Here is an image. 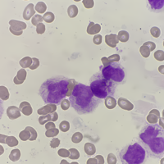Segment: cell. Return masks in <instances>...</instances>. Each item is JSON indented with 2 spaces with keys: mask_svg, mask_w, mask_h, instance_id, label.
I'll use <instances>...</instances> for the list:
<instances>
[{
  "mask_svg": "<svg viewBox=\"0 0 164 164\" xmlns=\"http://www.w3.org/2000/svg\"><path fill=\"white\" fill-rule=\"evenodd\" d=\"M153 57L154 58L157 60V61L162 62L164 60V52L163 50H158L156 51L154 54H153Z\"/></svg>",
  "mask_w": 164,
  "mask_h": 164,
  "instance_id": "cell-37",
  "label": "cell"
},
{
  "mask_svg": "<svg viewBox=\"0 0 164 164\" xmlns=\"http://www.w3.org/2000/svg\"><path fill=\"white\" fill-rule=\"evenodd\" d=\"M43 19L44 20H45L47 23H52L54 19H55V16L53 14V12H46V13H44V15L43 16Z\"/></svg>",
  "mask_w": 164,
  "mask_h": 164,
  "instance_id": "cell-31",
  "label": "cell"
},
{
  "mask_svg": "<svg viewBox=\"0 0 164 164\" xmlns=\"http://www.w3.org/2000/svg\"><path fill=\"white\" fill-rule=\"evenodd\" d=\"M78 84V82L76 81V80L74 79H68V94L67 96L70 97L72 94V91H73L74 88L76 87V85Z\"/></svg>",
  "mask_w": 164,
  "mask_h": 164,
  "instance_id": "cell-22",
  "label": "cell"
},
{
  "mask_svg": "<svg viewBox=\"0 0 164 164\" xmlns=\"http://www.w3.org/2000/svg\"><path fill=\"white\" fill-rule=\"evenodd\" d=\"M69 151H70L69 158H70L71 159H78V158H80V153L77 150L71 148V149L69 150Z\"/></svg>",
  "mask_w": 164,
  "mask_h": 164,
  "instance_id": "cell-38",
  "label": "cell"
},
{
  "mask_svg": "<svg viewBox=\"0 0 164 164\" xmlns=\"http://www.w3.org/2000/svg\"><path fill=\"white\" fill-rule=\"evenodd\" d=\"M108 163L109 164H116L117 163V158L115 157L113 153H110L108 156Z\"/></svg>",
  "mask_w": 164,
  "mask_h": 164,
  "instance_id": "cell-47",
  "label": "cell"
},
{
  "mask_svg": "<svg viewBox=\"0 0 164 164\" xmlns=\"http://www.w3.org/2000/svg\"><path fill=\"white\" fill-rule=\"evenodd\" d=\"M6 138H7V135H0V142L2 144H6Z\"/></svg>",
  "mask_w": 164,
  "mask_h": 164,
  "instance_id": "cell-54",
  "label": "cell"
},
{
  "mask_svg": "<svg viewBox=\"0 0 164 164\" xmlns=\"http://www.w3.org/2000/svg\"><path fill=\"white\" fill-rule=\"evenodd\" d=\"M162 69H163V66H161V67H159V71L162 72V73H163V71H162Z\"/></svg>",
  "mask_w": 164,
  "mask_h": 164,
  "instance_id": "cell-55",
  "label": "cell"
},
{
  "mask_svg": "<svg viewBox=\"0 0 164 164\" xmlns=\"http://www.w3.org/2000/svg\"><path fill=\"white\" fill-rule=\"evenodd\" d=\"M82 139H83V135L80 132H76L71 137V141L75 144H78L82 140Z\"/></svg>",
  "mask_w": 164,
  "mask_h": 164,
  "instance_id": "cell-35",
  "label": "cell"
},
{
  "mask_svg": "<svg viewBox=\"0 0 164 164\" xmlns=\"http://www.w3.org/2000/svg\"><path fill=\"white\" fill-rule=\"evenodd\" d=\"M71 107L80 115L91 113L99 107L101 99L95 97L88 85L78 83L69 97Z\"/></svg>",
  "mask_w": 164,
  "mask_h": 164,
  "instance_id": "cell-2",
  "label": "cell"
},
{
  "mask_svg": "<svg viewBox=\"0 0 164 164\" xmlns=\"http://www.w3.org/2000/svg\"><path fill=\"white\" fill-rule=\"evenodd\" d=\"M144 45H145L147 47L150 49V51H153V50L155 49L156 48V44L155 43H153L152 41H148V42H145V43H144Z\"/></svg>",
  "mask_w": 164,
  "mask_h": 164,
  "instance_id": "cell-49",
  "label": "cell"
},
{
  "mask_svg": "<svg viewBox=\"0 0 164 164\" xmlns=\"http://www.w3.org/2000/svg\"><path fill=\"white\" fill-rule=\"evenodd\" d=\"M19 109H20V111L21 112V113H23V115L30 116V115L32 114V107L27 101H23V102H20V106H19Z\"/></svg>",
  "mask_w": 164,
  "mask_h": 164,
  "instance_id": "cell-17",
  "label": "cell"
},
{
  "mask_svg": "<svg viewBox=\"0 0 164 164\" xmlns=\"http://www.w3.org/2000/svg\"><path fill=\"white\" fill-rule=\"evenodd\" d=\"M9 30H10V32L12 33V35H16V36H20V35H22V33H23V31H15V30H13L11 29V28H9Z\"/></svg>",
  "mask_w": 164,
  "mask_h": 164,
  "instance_id": "cell-52",
  "label": "cell"
},
{
  "mask_svg": "<svg viewBox=\"0 0 164 164\" xmlns=\"http://www.w3.org/2000/svg\"><path fill=\"white\" fill-rule=\"evenodd\" d=\"M36 32L39 35H42V34H44L45 32V26H44V24H39L38 26L36 27Z\"/></svg>",
  "mask_w": 164,
  "mask_h": 164,
  "instance_id": "cell-46",
  "label": "cell"
},
{
  "mask_svg": "<svg viewBox=\"0 0 164 164\" xmlns=\"http://www.w3.org/2000/svg\"><path fill=\"white\" fill-rule=\"evenodd\" d=\"M59 133V130L57 129V128H52V129H49L46 131L45 132V135L47 137H54L56 135H58Z\"/></svg>",
  "mask_w": 164,
  "mask_h": 164,
  "instance_id": "cell-34",
  "label": "cell"
},
{
  "mask_svg": "<svg viewBox=\"0 0 164 164\" xmlns=\"http://www.w3.org/2000/svg\"><path fill=\"white\" fill-rule=\"evenodd\" d=\"M10 28L15 31H23V30L27 28V24L22 21L16 20H11L9 21Z\"/></svg>",
  "mask_w": 164,
  "mask_h": 164,
  "instance_id": "cell-11",
  "label": "cell"
},
{
  "mask_svg": "<svg viewBox=\"0 0 164 164\" xmlns=\"http://www.w3.org/2000/svg\"><path fill=\"white\" fill-rule=\"evenodd\" d=\"M146 154V151L140 144L132 143L121 150L119 158L124 164H141L145 161Z\"/></svg>",
  "mask_w": 164,
  "mask_h": 164,
  "instance_id": "cell-5",
  "label": "cell"
},
{
  "mask_svg": "<svg viewBox=\"0 0 164 164\" xmlns=\"http://www.w3.org/2000/svg\"><path fill=\"white\" fill-rule=\"evenodd\" d=\"M101 30V26L99 24L94 23L93 21H90L87 27V33L89 35H97Z\"/></svg>",
  "mask_w": 164,
  "mask_h": 164,
  "instance_id": "cell-19",
  "label": "cell"
},
{
  "mask_svg": "<svg viewBox=\"0 0 164 164\" xmlns=\"http://www.w3.org/2000/svg\"><path fill=\"white\" fill-rule=\"evenodd\" d=\"M71 102L68 99H62V100L61 103H60V105H61V108L62 110H68L69 109V107H70Z\"/></svg>",
  "mask_w": 164,
  "mask_h": 164,
  "instance_id": "cell-42",
  "label": "cell"
},
{
  "mask_svg": "<svg viewBox=\"0 0 164 164\" xmlns=\"http://www.w3.org/2000/svg\"><path fill=\"white\" fill-rule=\"evenodd\" d=\"M101 73L106 79L110 80L117 85L124 84L126 81L124 68L117 62H112L105 68H101Z\"/></svg>",
  "mask_w": 164,
  "mask_h": 164,
  "instance_id": "cell-6",
  "label": "cell"
},
{
  "mask_svg": "<svg viewBox=\"0 0 164 164\" xmlns=\"http://www.w3.org/2000/svg\"><path fill=\"white\" fill-rule=\"evenodd\" d=\"M117 103H118V105H119L121 109L126 110V111H131V110L134 109V105L130 102L129 100L126 99L125 98H119V99L117 101Z\"/></svg>",
  "mask_w": 164,
  "mask_h": 164,
  "instance_id": "cell-16",
  "label": "cell"
},
{
  "mask_svg": "<svg viewBox=\"0 0 164 164\" xmlns=\"http://www.w3.org/2000/svg\"><path fill=\"white\" fill-rule=\"evenodd\" d=\"M26 128H27V129L29 130L30 131V134H31V137H30V139L29 140L30 141L35 140L37 139V136H38L37 131H36L33 127H31V126H27Z\"/></svg>",
  "mask_w": 164,
  "mask_h": 164,
  "instance_id": "cell-40",
  "label": "cell"
},
{
  "mask_svg": "<svg viewBox=\"0 0 164 164\" xmlns=\"http://www.w3.org/2000/svg\"><path fill=\"white\" fill-rule=\"evenodd\" d=\"M19 137L22 141H27L29 140L30 137H31V134H30V131L29 130L26 128V129L20 132V134H19Z\"/></svg>",
  "mask_w": 164,
  "mask_h": 164,
  "instance_id": "cell-27",
  "label": "cell"
},
{
  "mask_svg": "<svg viewBox=\"0 0 164 164\" xmlns=\"http://www.w3.org/2000/svg\"><path fill=\"white\" fill-rule=\"evenodd\" d=\"M130 38V35L129 33L126 31V30H121L120 32L118 33V35H117V39H118V40L121 42V43H126L128 41Z\"/></svg>",
  "mask_w": 164,
  "mask_h": 164,
  "instance_id": "cell-24",
  "label": "cell"
},
{
  "mask_svg": "<svg viewBox=\"0 0 164 164\" xmlns=\"http://www.w3.org/2000/svg\"><path fill=\"white\" fill-rule=\"evenodd\" d=\"M32 58H30L29 56H27V57H25L21 59L20 61V67L22 68H30V67L32 65Z\"/></svg>",
  "mask_w": 164,
  "mask_h": 164,
  "instance_id": "cell-23",
  "label": "cell"
},
{
  "mask_svg": "<svg viewBox=\"0 0 164 164\" xmlns=\"http://www.w3.org/2000/svg\"><path fill=\"white\" fill-rule=\"evenodd\" d=\"M139 142L146 153L153 158H161L164 154V130L157 124H150L141 129Z\"/></svg>",
  "mask_w": 164,
  "mask_h": 164,
  "instance_id": "cell-1",
  "label": "cell"
},
{
  "mask_svg": "<svg viewBox=\"0 0 164 164\" xmlns=\"http://www.w3.org/2000/svg\"><path fill=\"white\" fill-rule=\"evenodd\" d=\"M104 102H105V106L107 107V109H115V107L117 106V100L115 99L112 96L107 97Z\"/></svg>",
  "mask_w": 164,
  "mask_h": 164,
  "instance_id": "cell-20",
  "label": "cell"
},
{
  "mask_svg": "<svg viewBox=\"0 0 164 164\" xmlns=\"http://www.w3.org/2000/svg\"><path fill=\"white\" fill-rule=\"evenodd\" d=\"M140 52L141 55L143 56L144 58H149L150 55V49L147 47V46H145V45H142L140 48Z\"/></svg>",
  "mask_w": 164,
  "mask_h": 164,
  "instance_id": "cell-32",
  "label": "cell"
},
{
  "mask_svg": "<svg viewBox=\"0 0 164 164\" xmlns=\"http://www.w3.org/2000/svg\"><path fill=\"white\" fill-rule=\"evenodd\" d=\"M27 71L25 70L24 68L22 69H20L17 71V76L14 77V80H13V81L16 85H21L24 81H25V80L27 78Z\"/></svg>",
  "mask_w": 164,
  "mask_h": 164,
  "instance_id": "cell-15",
  "label": "cell"
},
{
  "mask_svg": "<svg viewBox=\"0 0 164 164\" xmlns=\"http://www.w3.org/2000/svg\"><path fill=\"white\" fill-rule=\"evenodd\" d=\"M6 144L9 147H15L18 144V140L14 136H8L7 135Z\"/></svg>",
  "mask_w": 164,
  "mask_h": 164,
  "instance_id": "cell-30",
  "label": "cell"
},
{
  "mask_svg": "<svg viewBox=\"0 0 164 164\" xmlns=\"http://www.w3.org/2000/svg\"><path fill=\"white\" fill-rule=\"evenodd\" d=\"M160 118V112L157 109H153L147 117V121L150 124H156Z\"/></svg>",
  "mask_w": 164,
  "mask_h": 164,
  "instance_id": "cell-13",
  "label": "cell"
},
{
  "mask_svg": "<svg viewBox=\"0 0 164 164\" xmlns=\"http://www.w3.org/2000/svg\"><path fill=\"white\" fill-rule=\"evenodd\" d=\"M20 112H21L20 111V109L17 108L16 106H10L8 109H7V115L11 120H15L17 118H19L21 116Z\"/></svg>",
  "mask_w": 164,
  "mask_h": 164,
  "instance_id": "cell-10",
  "label": "cell"
},
{
  "mask_svg": "<svg viewBox=\"0 0 164 164\" xmlns=\"http://www.w3.org/2000/svg\"><path fill=\"white\" fill-rule=\"evenodd\" d=\"M118 42L119 40L117 39V35L115 34H110V35H107L105 36V43L109 47L116 48Z\"/></svg>",
  "mask_w": 164,
  "mask_h": 164,
  "instance_id": "cell-14",
  "label": "cell"
},
{
  "mask_svg": "<svg viewBox=\"0 0 164 164\" xmlns=\"http://www.w3.org/2000/svg\"><path fill=\"white\" fill-rule=\"evenodd\" d=\"M55 127L56 126L53 121H49V122H47L45 124V128L47 130L52 129V128H55Z\"/></svg>",
  "mask_w": 164,
  "mask_h": 164,
  "instance_id": "cell-50",
  "label": "cell"
},
{
  "mask_svg": "<svg viewBox=\"0 0 164 164\" xmlns=\"http://www.w3.org/2000/svg\"><path fill=\"white\" fill-rule=\"evenodd\" d=\"M35 10H36V12H38L39 13L43 14V13H44V12H46V10H47V6H46V4H45L44 2H39V3L36 4V6H35Z\"/></svg>",
  "mask_w": 164,
  "mask_h": 164,
  "instance_id": "cell-29",
  "label": "cell"
},
{
  "mask_svg": "<svg viewBox=\"0 0 164 164\" xmlns=\"http://www.w3.org/2000/svg\"><path fill=\"white\" fill-rule=\"evenodd\" d=\"M95 158L98 160V163L99 164L104 163V158H103V157H102L101 155H97L96 157H95Z\"/></svg>",
  "mask_w": 164,
  "mask_h": 164,
  "instance_id": "cell-51",
  "label": "cell"
},
{
  "mask_svg": "<svg viewBox=\"0 0 164 164\" xmlns=\"http://www.w3.org/2000/svg\"><path fill=\"white\" fill-rule=\"evenodd\" d=\"M84 150L86 154L88 155H94L96 153V148L93 144L91 143H86L84 147Z\"/></svg>",
  "mask_w": 164,
  "mask_h": 164,
  "instance_id": "cell-21",
  "label": "cell"
},
{
  "mask_svg": "<svg viewBox=\"0 0 164 164\" xmlns=\"http://www.w3.org/2000/svg\"><path fill=\"white\" fill-rule=\"evenodd\" d=\"M60 145V140L58 138H53L52 140L50 141V146L53 149H56Z\"/></svg>",
  "mask_w": 164,
  "mask_h": 164,
  "instance_id": "cell-45",
  "label": "cell"
},
{
  "mask_svg": "<svg viewBox=\"0 0 164 164\" xmlns=\"http://www.w3.org/2000/svg\"><path fill=\"white\" fill-rule=\"evenodd\" d=\"M58 153L59 156L61 157H63V158H67V157H69L70 155V151L66 149H60V150L58 151Z\"/></svg>",
  "mask_w": 164,
  "mask_h": 164,
  "instance_id": "cell-43",
  "label": "cell"
},
{
  "mask_svg": "<svg viewBox=\"0 0 164 164\" xmlns=\"http://www.w3.org/2000/svg\"><path fill=\"white\" fill-rule=\"evenodd\" d=\"M43 20H44V19H43V17H42V16H40V15H35V16L32 17L31 23H32L33 26L37 27L39 24L42 23Z\"/></svg>",
  "mask_w": 164,
  "mask_h": 164,
  "instance_id": "cell-33",
  "label": "cell"
},
{
  "mask_svg": "<svg viewBox=\"0 0 164 164\" xmlns=\"http://www.w3.org/2000/svg\"><path fill=\"white\" fill-rule=\"evenodd\" d=\"M59 128L62 132H67L70 129V124L67 121H63L59 124Z\"/></svg>",
  "mask_w": 164,
  "mask_h": 164,
  "instance_id": "cell-36",
  "label": "cell"
},
{
  "mask_svg": "<svg viewBox=\"0 0 164 164\" xmlns=\"http://www.w3.org/2000/svg\"><path fill=\"white\" fill-rule=\"evenodd\" d=\"M82 3L85 8H92L94 5V0H82Z\"/></svg>",
  "mask_w": 164,
  "mask_h": 164,
  "instance_id": "cell-41",
  "label": "cell"
},
{
  "mask_svg": "<svg viewBox=\"0 0 164 164\" xmlns=\"http://www.w3.org/2000/svg\"><path fill=\"white\" fill-rule=\"evenodd\" d=\"M90 87L93 94L100 99H106L109 96H112L117 90V85L110 80L106 79L102 76L101 71L93 75L90 80Z\"/></svg>",
  "mask_w": 164,
  "mask_h": 164,
  "instance_id": "cell-4",
  "label": "cell"
},
{
  "mask_svg": "<svg viewBox=\"0 0 164 164\" xmlns=\"http://www.w3.org/2000/svg\"><path fill=\"white\" fill-rule=\"evenodd\" d=\"M102 63L103 65L102 68H105L107 66H109V64H111L112 62H117L120 61V56L118 54H113V55L110 56L109 58L107 57H103L101 58Z\"/></svg>",
  "mask_w": 164,
  "mask_h": 164,
  "instance_id": "cell-18",
  "label": "cell"
},
{
  "mask_svg": "<svg viewBox=\"0 0 164 164\" xmlns=\"http://www.w3.org/2000/svg\"><path fill=\"white\" fill-rule=\"evenodd\" d=\"M86 163H87V164H91V163L96 164V163H98V160H97L95 158H90V159H88V161L86 162Z\"/></svg>",
  "mask_w": 164,
  "mask_h": 164,
  "instance_id": "cell-53",
  "label": "cell"
},
{
  "mask_svg": "<svg viewBox=\"0 0 164 164\" xmlns=\"http://www.w3.org/2000/svg\"><path fill=\"white\" fill-rule=\"evenodd\" d=\"M68 79L65 76H58L46 80L41 85L39 94L46 103H61L68 94Z\"/></svg>",
  "mask_w": 164,
  "mask_h": 164,
  "instance_id": "cell-3",
  "label": "cell"
},
{
  "mask_svg": "<svg viewBox=\"0 0 164 164\" xmlns=\"http://www.w3.org/2000/svg\"><path fill=\"white\" fill-rule=\"evenodd\" d=\"M68 14L69 16V17H76L77 14H78V8L76 5H71V6H69L68 9Z\"/></svg>",
  "mask_w": 164,
  "mask_h": 164,
  "instance_id": "cell-28",
  "label": "cell"
},
{
  "mask_svg": "<svg viewBox=\"0 0 164 164\" xmlns=\"http://www.w3.org/2000/svg\"><path fill=\"white\" fill-rule=\"evenodd\" d=\"M102 35H95L94 36V39H93V42H94V44H96V45H99L101 43H102Z\"/></svg>",
  "mask_w": 164,
  "mask_h": 164,
  "instance_id": "cell-48",
  "label": "cell"
},
{
  "mask_svg": "<svg viewBox=\"0 0 164 164\" xmlns=\"http://www.w3.org/2000/svg\"><path fill=\"white\" fill-rule=\"evenodd\" d=\"M57 110V105L54 104V103H48L47 105L44 106L42 107L40 109H38V112L39 115H47L49 113H53L54 112H56Z\"/></svg>",
  "mask_w": 164,
  "mask_h": 164,
  "instance_id": "cell-9",
  "label": "cell"
},
{
  "mask_svg": "<svg viewBox=\"0 0 164 164\" xmlns=\"http://www.w3.org/2000/svg\"><path fill=\"white\" fill-rule=\"evenodd\" d=\"M149 7L150 11L154 12H160L162 11L164 7L163 0H149Z\"/></svg>",
  "mask_w": 164,
  "mask_h": 164,
  "instance_id": "cell-7",
  "label": "cell"
},
{
  "mask_svg": "<svg viewBox=\"0 0 164 164\" xmlns=\"http://www.w3.org/2000/svg\"><path fill=\"white\" fill-rule=\"evenodd\" d=\"M9 96H10V94H9L8 90L5 87V86H0V98L1 99L5 101V100H8L9 99Z\"/></svg>",
  "mask_w": 164,
  "mask_h": 164,
  "instance_id": "cell-26",
  "label": "cell"
},
{
  "mask_svg": "<svg viewBox=\"0 0 164 164\" xmlns=\"http://www.w3.org/2000/svg\"><path fill=\"white\" fill-rule=\"evenodd\" d=\"M20 151L18 149H16V150H13L11 151L10 154H9V158L10 160L12 162L18 161L20 159Z\"/></svg>",
  "mask_w": 164,
  "mask_h": 164,
  "instance_id": "cell-25",
  "label": "cell"
},
{
  "mask_svg": "<svg viewBox=\"0 0 164 164\" xmlns=\"http://www.w3.org/2000/svg\"><path fill=\"white\" fill-rule=\"evenodd\" d=\"M58 119V115L54 112L53 113H49L47 115H42L39 118V122L40 125H44L49 121H56Z\"/></svg>",
  "mask_w": 164,
  "mask_h": 164,
  "instance_id": "cell-8",
  "label": "cell"
},
{
  "mask_svg": "<svg viewBox=\"0 0 164 164\" xmlns=\"http://www.w3.org/2000/svg\"><path fill=\"white\" fill-rule=\"evenodd\" d=\"M32 65L30 67V70H35V69H37V68L39 67V60L36 58H32Z\"/></svg>",
  "mask_w": 164,
  "mask_h": 164,
  "instance_id": "cell-44",
  "label": "cell"
},
{
  "mask_svg": "<svg viewBox=\"0 0 164 164\" xmlns=\"http://www.w3.org/2000/svg\"><path fill=\"white\" fill-rule=\"evenodd\" d=\"M150 34L152 35L153 37L154 38H158L160 35H161V30L158 27H152L151 30H150Z\"/></svg>",
  "mask_w": 164,
  "mask_h": 164,
  "instance_id": "cell-39",
  "label": "cell"
},
{
  "mask_svg": "<svg viewBox=\"0 0 164 164\" xmlns=\"http://www.w3.org/2000/svg\"><path fill=\"white\" fill-rule=\"evenodd\" d=\"M35 14V7L33 3H30L28 4L23 12V17L25 20H29L31 17H33Z\"/></svg>",
  "mask_w": 164,
  "mask_h": 164,
  "instance_id": "cell-12",
  "label": "cell"
}]
</instances>
